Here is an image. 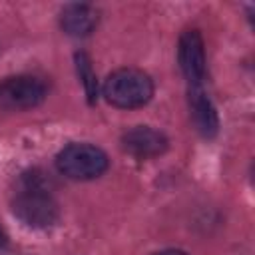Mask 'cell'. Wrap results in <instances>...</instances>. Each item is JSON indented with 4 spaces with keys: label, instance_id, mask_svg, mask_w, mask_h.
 I'll return each mask as SVG.
<instances>
[{
    "label": "cell",
    "instance_id": "cell-1",
    "mask_svg": "<svg viewBox=\"0 0 255 255\" xmlns=\"http://www.w3.org/2000/svg\"><path fill=\"white\" fill-rule=\"evenodd\" d=\"M12 213L32 229H48L58 221L60 207L44 173L32 169L20 177V187L12 199Z\"/></svg>",
    "mask_w": 255,
    "mask_h": 255
},
{
    "label": "cell",
    "instance_id": "cell-2",
    "mask_svg": "<svg viewBox=\"0 0 255 255\" xmlns=\"http://www.w3.org/2000/svg\"><path fill=\"white\" fill-rule=\"evenodd\" d=\"M102 96L108 104L120 110L141 108L153 96V82L141 70L120 68L106 78L102 86Z\"/></svg>",
    "mask_w": 255,
    "mask_h": 255
},
{
    "label": "cell",
    "instance_id": "cell-3",
    "mask_svg": "<svg viewBox=\"0 0 255 255\" xmlns=\"http://www.w3.org/2000/svg\"><path fill=\"white\" fill-rule=\"evenodd\" d=\"M110 159L98 145L76 141L62 147L56 155V167L62 175L76 181H90L106 173Z\"/></svg>",
    "mask_w": 255,
    "mask_h": 255
},
{
    "label": "cell",
    "instance_id": "cell-4",
    "mask_svg": "<svg viewBox=\"0 0 255 255\" xmlns=\"http://www.w3.org/2000/svg\"><path fill=\"white\" fill-rule=\"evenodd\" d=\"M48 94L46 84L28 74L10 76L0 80V110L6 112H22L32 110L44 102Z\"/></svg>",
    "mask_w": 255,
    "mask_h": 255
},
{
    "label": "cell",
    "instance_id": "cell-5",
    "mask_svg": "<svg viewBox=\"0 0 255 255\" xmlns=\"http://www.w3.org/2000/svg\"><path fill=\"white\" fill-rule=\"evenodd\" d=\"M177 62L189 86H201L205 80V44L199 30H185L177 42Z\"/></svg>",
    "mask_w": 255,
    "mask_h": 255
},
{
    "label": "cell",
    "instance_id": "cell-6",
    "mask_svg": "<svg viewBox=\"0 0 255 255\" xmlns=\"http://www.w3.org/2000/svg\"><path fill=\"white\" fill-rule=\"evenodd\" d=\"M167 145L169 141L165 133L149 126H135L122 135V147L137 159L157 157L167 149Z\"/></svg>",
    "mask_w": 255,
    "mask_h": 255
},
{
    "label": "cell",
    "instance_id": "cell-7",
    "mask_svg": "<svg viewBox=\"0 0 255 255\" xmlns=\"http://www.w3.org/2000/svg\"><path fill=\"white\" fill-rule=\"evenodd\" d=\"M187 104H189V116L195 126V129L203 137H213L219 129V118L213 102L205 94L203 86H189L187 88Z\"/></svg>",
    "mask_w": 255,
    "mask_h": 255
},
{
    "label": "cell",
    "instance_id": "cell-8",
    "mask_svg": "<svg viewBox=\"0 0 255 255\" xmlns=\"http://www.w3.org/2000/svg\"><path fill=\"white\" fill-rule=\"evenodd\" d=\"M60 26L68 36H90L98 26V10L90 4H68L60 12Z\"/></svg>",
    "mask_w": 255,
    "mask_h": 255
},
{
    "label": "cell",
    "instance_id": "cell-9",
    "mask_svg": "<svg viewBox=\"0 0 255 255\" xmlns=\"http://www.w3.org/2000/svg\"><path fill=\"white\" fill-rule=\"evenodd\" d=\"M76 70H78V78L86 90L88 102L94 104L98 100V80H96V74L92 70V62H90L88 54H84V52L76 54Z\"/></svg>",
    "mask_w": 255,
    "mask_h": 255
},
{
    "label": "cell",
    "instance_id": "cell-10",
    "mask_svg": "<svg viewBox=\"0 0 255 255\" xmlns=\"http://www.w3.org/2000/svg\"><path fill=\"white\" fill-rule=\"evenodd\" d=\"M151 255H189V253L183 249H161V251H155Z\"/></svg>",
    "mask_w": 255,
    "mask_h": 255
},
{
    "label": "cell",
    "instance_id": "cell-11",
    "mask_svg": "<svg viewBox=\"0 0 255 255\" xmlns=\"http://www.w3.org/2000/svg\"><path fill=\"white\" fill-rule=\"evenodd\" d=\"M0 245H6V237L2 235V231H0Z\"/></svg>",
    "mask_w": 255,
    "mask_h": 255
}]
</instances>
